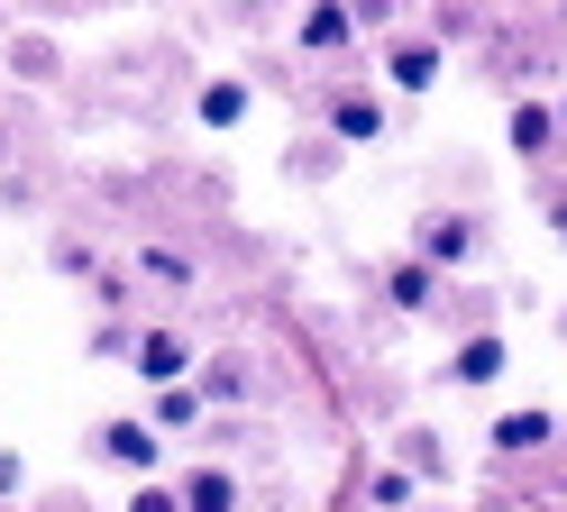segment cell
<instances>
[{"instance_id": "1", "label": "cell", "mask_w": 567, "mask_h": 512, "mask_svg": "<svg viewBox=\"0 0 567 512\" xmlns=\"http://www.w3.org/2000/svg\"><path fill=\"white\" fill-rule=\"evenodd\" d=\"M412 256H421L431 275L467 266V256H476V219H467V211H421V229H412Z\"/></svg>"}, {"instance_id": "2", "label": "cell", "mask_w": 567, "mask_h": 512, "mask_svg": "<svg viewBox=\"0 0 567 512\" xmlns=\"http://www.w3.org/2000/svg\"><path fill=\"white\" fill-rule=\"evenodd\" d=\"M128 366H137V376H147V385L165 393V385H184L193 339H184V329H128Z\"/></svg>"}, {"instance_id": "3", "label": "cell", "mask_w": 567, "mask_h": 512, "mask_svg": "<svg viewBox=\"0 0 567 512\" xmlns=\"http://www.w3.org/2000/svg\"><path fill=\"white\" fill-rule=\"evenodd\" d=\"M440 37H403V47H384V83H394V92H431L440 83Z\"/></svg>"}, {"instance_id": "4", "label": "cell", "mask_w": 567, "mask_h": 512, "mask_svg": "<svg viewBox=\"0 0 567 512\" xmlns=\"http://www.w3.org/2000/svg\"><path fill=\"white\" fill-rule=\"evenodd\" d=\"M101 458H111V467H128V475H156L165 439H156V421H111V430H101Z\"/></svg>"}, {"instance_id": "5", "label": "cell", "mask_w": 567, "mask_h": 512, "mask_svg": "<svg viewBox=\"0 0 567 512\" xmlns=\"http://www.w3.org/2000/svg\"><path fill=\"white\" fill-rule=\"evenodd\" d=\"M330 137H339V146H375V137H384V101H375V92H339V101H330Z\"/></svg>"}, {"instance_id": "6", "label": "cell", "mask_w": 567, "mask_h": 512, "mask_svg": "<svg viewBox=\"0 0 567 512\" xmlns=\"http://www.w3.org/2000/svg\"><path fill=\"white\" fill-rule=\"evenodd\" d=\"M504 339H494V329H476V339H457L449 348V385H494V376H504Z\"/></svg>"}, {"instance_id": "7", "label": "cell", "mask_w": 567, "mask_h": 512, "mask_svg": "<svg viewBox=\"0 0 567 512\" xmlns=\"http://www.w3.org/2000/svg\"><path fill=\"white\" fill-rule=\"evenodd\" d=\"M384 303H394V311H431L440 303V275L421 266V256H394V266H384Z\"/></svg>"}, {"instance_id": "8", "label": "cell", "mask_w": 567, "mask_h": 512, "mask_svg": "<svg viewBox=\"0 0 567 512\" xmlns=\"http://www.w3.org/2000/svg\"><path fill=\"white\" fill-rule=\"evenodd\" d=\"M504 137H513V156H549V146H558V110L549 101H513Z\"/></svg>"}, {"instance_id": "9", "label": "cell", "mask_w": 567, "mask_h": 512, "mask_svg": "<svg viewBox=\"0 0 567 512\" xmlns=\"http://www.w3.org/2000/svg\"><path fill=\"white\" fill-rule=\"evenodd\" d=\"M549 439H558V412H530V402L494 421V449H504V458H522V449H549Z\"/></svg>"}, {"instance_id": "10", "label": "cell", "mask_w": 567, "mask_h": 512, "mask_svg": "<svg viewBox=\"0 0 567 512\" xmlns=\"http://www.w3.org/2000/svg\"><path fill=\"white\" fill-rule=\"evenodd\" d=\"M202 129H238L247 120V83H238V73H220V83H202Z\"/></svg>"}, {"instance_id": "11", "label": "cell", "mask_w": 567, "mask_h": 512, "mask_svg": "<svg viewBox=\"0 0 567 512\" xmlns=\"http://www.w3.org/2000/svg\"><path fill=\"white\" fill-rule=\"evenodd\" d=\"M184 512H238V485H229V467H202V475H184Z\"/></svg>"}, {"instance_id": "12", "label": "cell", "mask_w": 567, "mask_h": 512, "mask_svg": "<svg viewBox=\"0 0 567 512\" xmlns=\"http://www.w3.org/2000/svg\"><path fill=\"white\" fill-rule=\"evenodd\" d=\"M293 37H302L311 55H330V47H348V37H358V19H348V10H302V28H293Z\"/></svg>"}, {"instance_id": "13", "label": "cell", "mask_w": 567, "mask_h": 512, "mask_svg": "<svg viewBox=\"0 0 567 512\" xmlns=\"http://www.w3.org/2000/svg\"><path fill=\"white\" fill-rule=\"evenodd\" d=\"M147 421H156V439H165V430H193V421H202V393H193V385H165Z\"/></svg>"}, {"instance_id": "14", "label": "cell", "mask_w": 567, "mask_h": 512, "mask_svg": "<svg viewBox=\"0 0 567 512\" xmlns=\"http://www.w3.org/2000/svg\"><path fill=\"white\" fill-rule=\"evenodd\" d=\"M137 266H147V284H193V256L184 247H147Z\"/></svg>"}, {"instance_id": "15", "label": "cell", "mask_w": 567, "mask_h": 512, "mask_svg": "<svg viewBox=\"0 0 567 512\" xmlns=\"http://www.w3.org/2000/svg\"><path fill=\"white\" fill-rule=\"evenodd\" d=\"M367 494H375V512H403V503H412V467H375Z\"/></svg>"}, {"instance_id": "16", "label": "cell", "mask_w": 567, "mask_h": 512, "mask_svg": "<svg viewBox=\"0 0 567 512\" xmlns=\"http://www.w3.org/2000/svg\"><path fill=\"white\" fill-rule=\"evenodd\" d=\"M128 512H184V494H174V485H165V475H147V485H137V494H128Z\"/></svg>"}, {"instance_id": "17", "label": "cell", "mask_w": 567, "mask_h": 512, "mask_svg": "<svg viewBox=\"0 0 567 512\" xmlns=\"http://www.w3.org/2000/svg\"><path fill=\"white\" fill-rule=\"evenodd\" d=\"M19 485H28V458H19V449H0V503H10Z\"/></svg>"}, {"instance_id": "18", "label": "cell", "mask_w": 567, "mask_h": 512, "mask_svg": "<svg viewBox=\"0 0 567 512\" xmlns=\"http://www.w3.org/2000/svg\"><path fill=\"white\" fill-rule=\"evenodd\" d=\"M549 219H558V238H567V202H558V211H549Z\"/></svg>"}, {"instance_id": "19", "label": "cell", "mask_w": 567, "mask_h": 512, "mask_svg": "<svg viewBox=\"0 0 567 512\" xmlns=\"http://www.w3.org/2000/svg\"><path fill=\"white\" fill-rule=\"evenodd\" d=\"M558 129H567V101H558Z\"/></svg>"}, {"instance_id": "20", "label": "cell", "mask_w": 567, "mask_h": 512, "mask_svg": "<svg viewBox=\"0 0 567 512\" xmlns=\"http://www.w3.org/2000/svg\"><path fill=\"white\" fill-rule=\"evenodd\" d=\"M530 512H549V503H530Z\"/></svg>"}, {"instance_id": "21", "label": "cell", "mask_w": 567, "mask_h": 512, "mask_svg": "<svg viewBox=\"0 0 567 512\" xmlns=\"http://www.w3.org/2000/svg\"><path fill=\"white\" fill-rule=\"evenodd\" d=\"M238 512H247V503H238Z\"/></svg>"}]
</instances>
